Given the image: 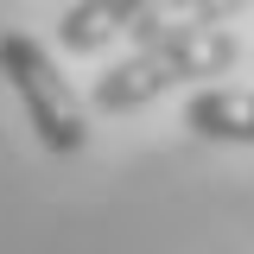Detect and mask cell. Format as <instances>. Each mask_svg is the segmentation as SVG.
Segmentation results:
<instances>
[{
  "label": "cell",
  "mask_w": 254,
  "mask_h": 254,
  "mask_svg": "<svg viewBox=\"0 0 254 254\" xmlns=\"http://www.w3.org/2000/svg\"><path fill=\"white\" fill-rule=\"evenodd\" d=\"M165 13L159 6H146V0H76V6H64V19H58V45L64 51H102L108 38H133L140 51L146 45H159L165 38Z\"/></svg>",
  "instance_id": "cell-3"
},
{
  "label": "cell",
  "mask_w": 254,
  "mask_h": 254,
  "mask_svg": "<svg viewBox=\"0 0 254 254\" xmlns=\"http://www.w3.org/2000/svg\"><path fill=\"white\" fill-rule=\"evenodd\" d=\"M0 76L13 83V95H19V108H26V121H32L45 153L70 159V153L89 146V108L76 102V89L58 76L51 51L32 32H0Z\"/></svg>",
  "instance_id": "cell-2"
},
{
  "label": "cell",
  "mask_w": 254,
  "mask_h": 254,
  "mask_svg": "<svg viewBox=\"0 0 254 254\" xmlns=\"http://www.w3.org/2000/svg\"><path fill=\"white\" fill-rule=\"evenodd\" d=\"M185 127L197 140L254 146V89H197L185 102Z\"/></svg>",
  "instance_id": "cell-4"
},
{
  "label": "cell",
  "mask_w": 254,
  "mask_h": 254,
  "mask_svg": "<svg viewBox=\"0 0 254 254\" xmlns=\"http://www.w3.org/2000/svg\"><path fill=\"white\" fill-rule=\"evenodd\" d=\"M235 64H242V38H235L229 26L197 19V6H190V26H172L159 45H146V51H133V58H121V64H108V70L95 76L89 108L127 115V108L159 102L165 89H185V83H203V76H229Z\"/></svg>",
  "instance_id": "cell-1"
}]
</instances>
